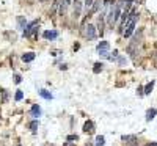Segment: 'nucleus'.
I'll use <instances>...</instances> for the list:
<instances>
[{
    "label": "nucleus",
    "instance_id": "nucleus-12",
    "mask_svg": "<svg viewBox=\"0 0 157 146\" xmlns=\"http://www.w3.org/2000/svg\"><path fill=\"white\" fill-rule=\"evenodd\" d=\"M157 115V110L156 109H149L146 112V121H151V120H154V116Z\"/></svg>",
    "mask_w": 157,
    "mask_h": 146
},
{
    "label": "nucleus",
    "instance_id": "nucleus-27",
    "mask_svg": "<svg viewBox=\"0 0 157 146\" xmlns=\"http://www.w3.org/2000/svg\"><path fill=\"white\" fill-rule=\"evenodd\" d=\"M19 146H21V145H19Z\"/></svg>",
    "mask_w": 157,
    "mask_h": 146
},
{
    "label": "nucleus",
    "instance_id": "nucleus-2",
    "mask_svg": "<svg viewBox=\"0 0 157 146\" xmlns=\"http://www.w3.org/2000/svg\"><path fill=\"white\" fill-rule=\"evenodd\" d=\"M98 54L101 55V57H102V58H109L110 57V44L107 43V41H101L99 44H98Z\"/></svg>",
    "mask_w": 157,
    "mask_h": 146
},
{
    "label": "nucleus",
    "instance_id": "nucleus-4",
    "mask_svg": "<svg viewBox=\"0 0 157 146\" xmlns=\"http://www.w3.org/2000/svg\"><path fill=\"white\" fill-rule=\"evenodd\" d=\"M83 35H85V38H88V39L96 38V29H94V25H91V24L83 25Z\"/></svg>",
    "mask_w": 157,
    "mask_h": 146
},
{
    "label": "nucleus",
    "instance_id": "nucleus-15",
    "mask_svg": "<svg viewBox=\"0 0 157 146\" xmlns=\"http://www.w3.org/2000/svg\"><path fill=\"white\" fill-rule=\"evenodd\" d=\"M153 88H154V80L153 82H149L146 87H145V94H149L151 91H153Z\"/></svg>",
    "mask_w": 157,
    "mask_h": 146
},
{
    "label": "nucleus",
    "instance_id": "nucleus-19",
    "mask_svg": "<svg viewBox=\"0 0 157 146\" xmlns=\"http://www.w3.org/2000/svg\"><path fill=\"white\" fill-rule=\"evenodd\" d=\"M116 61H118L120 65H126V61H127V60H126L124 57H118V60H116Z\"/></svg>",
    "mask_w": 157,
    "mask_h": 146
},
{
    "label": "nucleus",
    "instance_id": "nucleus-7",
    "mask_svg": "<svg viewBox=\"0 0 157 146\" xmlns=\"http://www.w3.org/2000/svg\"><path fill=\"white\" fill-rule=\"evenodd\" d=\"M30 113H32V116H33V118H38V116H41V107H39L38 104H35V105H33V107H32Z\"/></svg>",
    "mask_w": 157,
    "mask_h": 146
},
{
    "label": "nucleus",
    "instance_id": "nucleus-11",
    "mask_svg": "<svg viewBox=\"0 0 157 146\" xmlns=\"http://www.w3.org/2000/svg\"><path fill=\"white\" fill-rule=\"evenodd\" d=\"M121 140H123L124 143H135L137 137H135V135H123V137H121Z\"/></svg>",
    "mask_w": 157,
    "mask_h": 146
},
{
    "label": "nucleus",
    "instance_id": "nucleus-3",
    "mask_svg": "<svg viewBox=\"0 0 157 146\" xmlns=\"http://www.w3.org/2000/svg\"><path fill=\"white\" fill-rule=\"evenodd\" d=\"M38 27H39V22H38V21L30 22V24L27 25V29L24 30V36H25V38H32V36L38 32Z\"/></svg>",
    "mask_w": 157,
    "mask_h": 146
},
{
    "label": "nucleus",
    "instance_id": "nucleus-22",
    "mask_svg": "<svg viewBox=\"0 0 157 146\" xmlns=\"http://www.w3.org/2000/svg\"><path fill=\"white\" fill-rule=\"evenodd\" d=\"M68 140H69V142H71V140H78V137H77V135H69Z\"/></svg>",
    "mask_w": 157,
    "mask_h": 146
},
{
    "label": "nucleus",
    "instance_id": "nucleus-1",
    "mask_svg": "<svg viewBox=\"0 0 157 146\" xmlns=\"http://www.w3.org/2000/svg\"><path fill=\"white\" fill-rule=\"evenodd\" d=\"M137 19H138V13L135 10H132V13H131V18L127 19L126 24H123L121 25V35L124 36V38H129L134 33V29H135V25H137Z\"/></svg>",
    "mask_w": 157,
    "mask_h": 146
},
{
    "label": "nucleus",
    "instance_id": "nucleus-13",
    "mask_svg": "<svg viewBox=\"0 0 157 146\" xmlns=\"http://www.w3.org/2000/svg\"><path fill=\"white\" fill-rule=\"evenodd\" d=\"M18 24H19V29L21 30H25L27 29V22H25V19L22 18V16H21V18H18Z\"/></svg>",
    "mask_w": 157,
    "mask_h": 146
},
{
    "label": "nucleus",
    "instance_id": "nucleus-8",
    "mask_svg": "<svg viewBox=\"0 0 157 146\" xmlns=\"http://www.w3.org/2000/svg\"><path fill=\"white\" fill-rule=\"evenodd\" d=\"M83 131H85L87 134H93V132H94V124H93V121H87L85 126H83Z\"/></svg>",
    "mask_w": 157,
    "mask_h": 146
},
{
    "label": "nucleus",
    "instance_id": "nucleus-14",
    "mask_svg": "<svg viewBox=\"0 0 157 146\" xmlns=\"http://www.w3.org/2000/svg\"><path fill=\"white\" fill-rule=\"evenodd\" d=\"M102 68H104V65H102V63H94L93 72H94V74H99V72L102 71Z\"/></svg>",
    "mask_w": 157,
    "mask_h": 146
},
{
    "label": "nucleus",
    "instance_id": "nucleus-20",
    "mask_svg": "<svg viewBox=\"0 0 157 146\" xmlns=\"http://www.w3.org/2000/svg\"><path fill=\"white\" fill-rule=\"evenodd\" d=\"M137 93H138V96H143V94H145V88H142V87H138V90H137Z\"/></svg>",
    "mask_w": 157,
    "mask_h": 146
},
{
    "label": "nucleus",
    "instance_id": "nucleus-24",
    "mask_svg": "<svg viewBox=\"0 0 157 146\" xmlns=\"http://www.w3.org/2000/svg\"><path fill=\"white\" fill-rule=\"evenodd\" d=\"M146 146H157V143H156V142H151V143H148Z\"/></svg>",
    "mask_w": 157,
    "mask_h": 146
},
{
    "label": "nucleus",
    "instance_id": "nucleus-9",
    "mask_svg": "<svg viewBox=\"0 0 157 146\" xmlns=\"http://www.w3.org/2000/svg\"><path fill=\"white\" fill-rule=\"evenodd\" d=\"M35 57H36V55L33 54V52H27V54H24V55H22V61L29 63V61H33V60H35Z\"/></svg>",
    "mask_w": 157,
    "mask_h": 146
},
{
    "label": "nucleus",
    "instance_id": "nucleus-23",
    "mask_svg": "<svg viewBox=\"0 0 157 146\" xmlns=\"http://www.w3.org/2000/svg\"><path fill=\"white\" fill-rule=\"evenodd\" d=\"M63 146H74V143H72V142H66Z\"/></svg>",
    "mask_w": 157,
    "mask_h": 146
},
{
    "label": "nucleus",
    "instance_id": "nucleus-10",
    "mask_svg": "<svg viewBox=\"0 0 157 146\" xmlns=\"http://www.w3.org/2000/svg\"><path fill=\"white\" fill-rule=\"evenodd\" d=\"M39 96L44 98V99H47V101H50V99L54 98V96H52V93L47 91V90H39Z\"/></svg>",
    "mask_w": 157,
    "mask_h": 146
},
{
    "label": "nucleus",
    "instance_id": "nucleus-26",
    "mask_svg": "<svg viewBox=\"0 0 157 146\" xmlns=\"http://www.w3.org/2000/svg\"><path fill=\"white\" fill-rule=\"evenodd\" d=\"M65 3H66V7H68V5L71 3V0H65Z\"/></svg>",
    "mask_w": 157,
    "mask_h": 146
},
{
    "label": "nucleus",
    "instance_id": "nucleus-21",
    "mask_svg": "<svg viewBox=\"0 0 157 146\" xmlns=\"http://www.w3.org/2000/svg\"><path fill=\"white\" fill-rule=\"evenodd\" d=\"M14 82H16V83H21V82H22L21 76H14Z\"/></svg>",
    "mask_w": 157,
    "mask_h": 146
},
{
    "label": "nucleus",
    "instance_id": "nucleus-16",
    "mask_svg": "<svg viewBox=\"0 0 157 146\" xmlns=\"http://www.w3.org/2000/svg\"><path fill=\"white\" fill-rule=\"evenodd\" d=\"M104 143H105V138L102 135H98L96 137V146H104Z\"/></svg>",
    "mask_w": 157,
    "mask_h": 146
},
{
    "label": "nucleus",
    "instance_id": "nucleus-5",
    "mask_svg": "<svg viewBox=\"0 0 157 146\" xmlns=\"http://www.w3.org/2000/svg\"><path fill=\"white\" fill-rule=\"evenodd\" d=\"M43 36L46 38V39H49V41H54V39L58 36V32L57 30H47V32L43 33Z\"/></svg>",
    "mask_w": 157,
    "mask_h": 146
},
{
    "label": "nucleus",
    "instance_id": "nucleus-6",
    "mask_svg": "<svg viewBox=\"0 0 157 146\" xmlns=\"http://www.w3.org/2000/svg\"><path fill=\"white\" fill-rule=\"evenodd\" d=\"M98 3V0H85V11L91 13V10L94 8V5Z\"/></svg>",
    "mask_w": 157,
    "mask_h": 146
},
{
    "label": "nucleus",
    "instance_id": "nucleus-25",
    "mask_svg": "<svg viewBox=\"0 0 157 146\" xmlns=\"http://www.w3.org/2000/svg\"><path fill=\"white\" fill-rule=\"evenodd\" d=\"M132 2L134 0H124V3H129V5H132Z\"/></svg>",
    "mask_w": 157,
    "mask_h": 146
},
{
    "label": "nucleus",
    "instance_id": "nucleus-18",
    "mask_svg": "<svg viewBox=\"0 0 157 146\" xmlns=\"http://www.w3.org/2000/svg\"><path fill=\"white\" fill-rule=\"evenodd\" d=\"M22 98H24V93H22V91H21V90H19V91H18V93H16V98H14V99H16V101H21Z\"/></svg>",
    "mask_w": 157,
    "mask_h": 146
},
{
    "label": "nucleus",
    "instance_id": "nucleus-17",
    "mask_svg": "<svg viewBox=\"0 0 157 146\" xmlns=\"http://www.w3.org/2000/svg\"><path fill=\"white\" fill-rule=\"evenodd\" d=\"M36 129H38V121L35 120V121L30 123V131H32V132H36Z\"/></svg>",
    "mask_w": 157,
    "mask_h": 146
}]
</instances>
